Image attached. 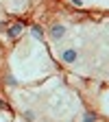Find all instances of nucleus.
Masks as SVG:
<instances>
[{
  "instance_id": "nucleus-1",
  "label": "nucleus",
  "mask_w": 109,
  "mask_h": 122,
  "mask_svg": "<svg viewBox=\"0 0 109 122\" xmlns=\"http://www.w3.org/2000/svg\"><path fill=\"white\" fill-rule=\"evenodd\" d=\"M61 59H63L66 63H74V61L79 59V52H76L74 48H68V50H63V52H61Z\"/></svg>"
},
{
  "instance_id": "nucleus-2",
  "label": "nucleus",
  "mask_w": 109,
  "mask_h": 122,
  "mask_svg": "<svg viewBox=\"0 0 109 122\" xmlns=\"http://www.w3.org/2000/svg\"><path fill=\"white\" fill-rule=\"evenodd\" d=\"M66 35V26H61V24H52L50 26V37L52 39H61Z\"/></svg>"
},
{
  "instance_id": "nucleus-3",
  "label": "nucleus",
  "mask_w": 109,
  "mask_h": 122,
  "mask_svg": "<svg viewBox=\"0 0 109 122\" xmlns=\"http://www.w3.org/2000/svg\"><path fill=\"white\" fill-rule=\"evenodd\" d=\"M22 28H24V24H20V22H18V24H13V26L9 28V37H18V35L22 33Z\"/></svg>"
},
{
  "instance_id": "nucleus-4",
  "label": "nucleus",
  "mask_w": 109,
  "mask_h": 122,
  "mask_svg": "<svg viewBox=\"0 0 109 122\" xmlns=\"http://www.w3.org/2000/svg\"><path fill=\"white\" fill-rule=\"evenodd\" d=\"M31 30H33V35H35L37 39H42V37H44V33H42V28H39V26H33Z\"/></svg>"
},
{
  "instance_id": "nucleus-5",
  "label": "nucleus",
  "mask_w": 109,
  "mask_h": 122,
  "mask_svg": "<svg viewBox=\"0 0 109 122\" xmlns=\"http://www.w3.org/2000/svg\"><path fill=\"white\" fill-rule=\"evenodd\" d=\"M24 118H26L28 122H35V116H33V111H24Z\"/></svg>"
},
{
  "instance_id": "nucleus-6",
  "label": "nucleus",
  "mask_w": 109,
  "mask_h": 122,
  "mask_svg": "<svg viewBox=\"0 0 109 122\" xmlns=\"http://www.w3.org/2000/svg\"><path fill=\"white\" fill-rule=\"evenodd\" d=\"M94 120H96V116H92V113L85 116V122H94Z\"/></svg>"
},
{
  "instance_id": "nucleus-7",
  "label": "nucleus",
  "mask_w": 109,
  "mask_h": 122,
  "mask_svg": "<svg viewBox=\"0 0 109 122\" xmlns=\"http://www.w3.org/2000/svg\"><path fill=\"white\" fill-rule=\"evenodd\" d=\"M7 83H9V85H15V83H18V81H15V79H13V76H7Z\"/></svg>"
},
{
  "instance_id": "nucleus-8",
  "label": "nucleus",
  "mask_w": 109,
  "mask_h": 122,
  "mask_svg": "<svg viewBox=\"0 0 109 122\" xmlns=\"http://www.w3.org/2000/svg\"><path fill=\"white\" fill-rule=\"evenodd\" d=\"M72 2H74L76 7H81V5H83V2H81V0H72Z\"/></svg>"
}]
</instances>
